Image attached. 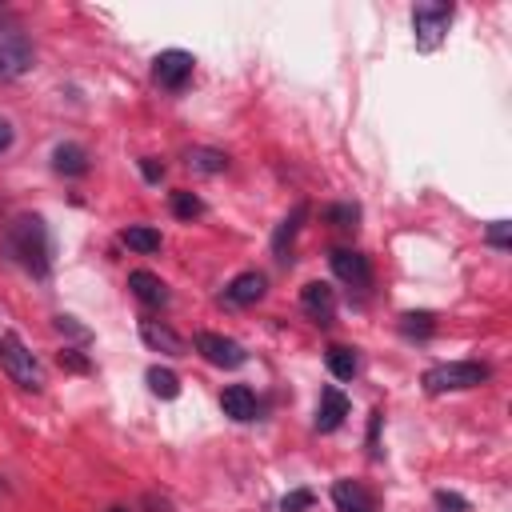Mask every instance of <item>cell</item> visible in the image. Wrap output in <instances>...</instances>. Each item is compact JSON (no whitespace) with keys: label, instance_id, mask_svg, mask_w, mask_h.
Instances as JSON below:
<instances>
[{"label":"cell","instance_id":"obj_1","mask_svg":"<svg viewBox=\"0 0 512 512\" xmlns=\"http://www.w3.org/2000/svg\"><path fill=\"white\" fill-rule=\"evenodd\" d=\"M8 248H12V256L28 272H36V276L48 272V232H44V220L40 216H20L8 228Z\"/></svg>","mask_w":512,"mask_h":512},{"label":"cell","instance_id":"obj_2","mask_svg":"<svg viewBox=\"0 0 512 512\" xmlns=\"http://www.w3.org/2000/svg\"><path fill=\"white\" fill-rule=\"evenodd\" d=\"M484 380H488V364H480V360H448V364H436V368H428L420 376L428 396L468 392V388H480Z\"/></svg>","mask_w":512,"mask_h":512},{"label":"cell","instance_id":"obj_3","mask_svg":"<svg viewBox=\"0 0 512 512\" xmlns=\"http://www.w3.org/2000/svg\"><path fill=\"white\" fill-rule=\"evenodd\" d=\"M0 360H4L8 376H12L20 388H28V392H44V384H48L44 364H40L16 336H0Z\"/></svg>","mask_w":512,"mask_h":512},{"label":"cell","instance_id":"obj_4","mask_svg":"<svg viewBox=\"0 0 512 512\" xmlns=\"http://www.w3.org/2000/svg\"><path fill=\"white\" fill-rule=\"evenodd\" d=\"M452 16H456V8L452 4H420V8H412V28H416V48H424V52H432L440 40H444V32H448V24H452Z\"/></svg>","mask_w":512,"mask_h":512},{"label":"cell","instance_id":"obj_5","mask_svg":"<svg viewBox=\"0 0 512 512\" xmlns=\"http://www.w3.org/2000/svg\"><path fill=\"white\" fill-rule=\"evenodd\" d=\"M32 64H36V52L28 36L16 28H0V80H20L24 72H32Z\"/></svg>","mask_w":512,"mask_h":512},{"label":"cell","instance_id":"obj_6","mask_svg":"<svg viewBox=\"0 0 512 512\" xmlns=\"http://www.w3.org/2000/svg\"><path fill=\"white\" fill-rule=\"evenodd\" d=\"M196 352L216 368H240L248 360V352L232 336H220V332H196Z\"/></svg>","mask_w":512,"mask_h":512},{"label":"cell","instance_id":"obj_7","mask_svg":"<svg viewBox=\"0 0 512 512\" xmlns=\"http://www.w3.org/2000/svg\"><path fill=\"white\" fill-rule=\"evenodd\" d=\"M192 52H184V48H168V52H160L156 60H152V76H156V84H164V88H184L188 84V76H192Z\"/></svg>","mask_w":512,"mask_h":512},{"label":"cell","instance_id":"obj_8","mask_svg":"<svg viewBox=\"0 0 512 512\" xmlns=\"http://www.w3.org/2000/svg\"><path fill=\"white\" fill-rule=\"evenodd\" d=\"M328 264H332V272H336L344 284H352V288H368V284H372L368 256H364V252H356V248H332Z\"/></svg>","mask_w":512,"mask_h":512},{"label":"cell","instance_id":"obj_9","mask_svg":"<svg viewBox=\"0 0 512 512\" xmlns=\"http://www.w3.org/2000/svg\"><path fill=\"white\" fill-rule=\"evenodd\" d=\"M300 308H304L316 324H332V316H336V292H332L324 280H308V284L300 288Z\"/></svg>","mask_w":512,"mask_h":512},{"label":"cell","instance_id":"obj_10","mask_svg":"<svg viewBox=\"0 0 512 512\" xmlns=\"http://www.w3.org/2000/svg\"><path fill=\"white\" fill-rule=\"evenodd\" d=\"M264 292H268V280H264V272H240V276H232L228 280V288H224V300L228 304H240V308H248V304H256V300H264Z\"/></svg>","mask_w":512,"mask_h":512},{"label":"cell","instance_id":"obj_11","mask_svg":"<svg viewBox=\"0 0 512 512\" xmlns=\"http://www.w3.org/2000/svg\"><path fill=\"white\" fill-rule=\"evenodd\" d=\"M220 408H224V416H232L236 424H248V420H256V392H252L248 384H228V388L220 392Z\"/></svg>","mask_w":512,"mask_h":512},{"label":"cell","instance_id":"obj_12","mask_svg":"<svg viewBox=\"0 0 512 512\" xmlns=\"http://www.w3.org/2000/svg\"><path fill=\"white\" fill-rule=\"evenodd\" d=\"M348 416V396L340 388H324L316 404V432H336Z\"/></svg>","mask_w":512,"mask_h":512},{"label":"cell","instance_id":"obj_13","mask_svg":"<svg viewBox=\"0 0 512 512\" xmlns=\"http://www.w3.org/2000/svg\"><path fill=\"white\" fill-rule=\"evenodd\" d=\"M128 288H132L136 300H144V304H152V308H164V304H168L164 280H160L156 272H148V268H132V272H128Z\"/></svg>","mask_w":512,"mask_h":512},{"label":"cell","instance_id":"obj_14","mask_svg":"<svg viewBox=\"0 0 512 512\" xmlns=\"http://www.w3.org/2000/svg\"><path fill=\"white\" fill-rule=\"evenodd\" d=\"M140 340H144L148 348L164 352V356H180V352H184V340H180L168 324H160V320H140Z\"/></svg>","mask_w":512,"mask_h":512},{"label":"cell","instance_id":"obj_15","mask_svg":"<svg viewBox=\"0 0 512 512\" xmlns=\"http://www.w3.org/2000/svg\"><path fill=\"white\" fill-rule=\"evenodd\" d=\"M304 216H308V204H296V208L280 220V228L272 232V252H276V260H280V264L288 260V248H292V240H296V232H300Z\"/></svg>","mask_w":512,"mask_h":512},{"label":"cell","instance_id":"obj_16","mask_svg":"<svg viewBox=\"0 0 512 512\" xmlns=\"http://www.w3.org/2000/svg\"><path fill=\"white\" fill-rule=\"evenodd\" d=\"M52 168H56L60 176H84V172H88V152H84L80 144H56Z\"/></svg>","mask_w":512,"mask_h":512},{"label":"cell","instance_id":"obj_17","mask_svg":"<svg viewBox=\"0 0 512 512\" xmlns=\"http://www.w3.org/2000/svg\"><path fill=\"white\" fill-rule=\"evenodd\" d=\"M332 500H336L340 512H372L368 492H364L360 484H352V480H336V484H332Z\"/></svg>","mask_w":512,"mask_h":512},{"label":"cell","instance_id":"obj_18","mask_svg":"<svg viewBox=\"0 0 512 512\" xmlns=\"http://www.w3.org/2000/svg\"><path fill=\"white\" fill-rule=\"evenodd\" d=\"M324 364H328V372L336 376V380H352L356 376V352L348 348V344H332L328 352H324Z\"/></svg>","mask_w":512,"mask_h":512},{"label":"cell","instance_id":"obj_19","mask_svg":"<svg viewBox=\"0 0 512 512\" xmlns=\"http://www.w3.org/2000/svg\"><path fill=\"white\" fill-rule=\"evenodd\" d=\"M128 248H136V252H160V232L156 228H144V224H132V228H124V236H120Z\"/></svg>","mask_w":512,"mask_h":512},{"label":"cell","instance_id":"obj_20","mask_svg":"<svg viewBox=\"0 0 512 512\" xmlns=\"http://www.w3.org/2000/svg\"><path fill=\"white\" fill-rule=\"evenodd\" d=\"M148 388L160 396V400H172V396H180V376L172 372V368H148Z\"/></svg>","mask_w":512,"mask_h":512},{"label":"cell","instance_id":"obj_21","mask_svg":"<svg viewBox=\"0 0 512 512\" xmlns=\"http://www.w3.org/2000/svg\"><path fill=\"white\" fill-rule=\"evenodd\" d=\"M188 164H192L196 172L216 176V172H224V168H228V156H224V152H216V148H192V152H188Z\"/></svg>","mask_w":512,"mask_h":512},{"label":"cell","instance_id":"obj_22","mask_svg":"<svg viewBox=\"0 0 512 512\" xmlns=\"http://www.w3.org/2000/svg\"><path fill=\"white\" fill-rule=\"evenodd\" d=\"M172 216L176 220H196V216H204V200L188 188H176L172 192Z\"/></svg>","mask_w":512,"mask_h":512},{"label":"cell","instance_id":"obj_23","mask_svg":"<svg viewBox=\"0 0 512 512\" xmlns=\"http://www.w3.org/2000/svg\"><path fill=\"white\" fill-rule=\"evenodd\" d=\"M400 332L404 336H416V340H428L436 332V316L432 312H404L400 316Z\"/></svg>","mask_w":512,"mask_h":512},{"label":"cell","instance_id":"obj_24","mask_svg":"<svg viewBox=\"0 0 512 512\" xmlns=\"http://www.w3.org/2000/svg\"><path fill=\"white\" fill-rule=\"evenodd\" d=\"M356 204H332V208H324V220L332 224V228H352L356 224Z\"/></svg>","mask_w":512,"mask_h":512},{"label":"cell","instance_id":"obj_25","mask_svg":"<svg viewBox=\"0 0 512 512\" xmlns=\"http://www.w3.org/2000/svg\"><path fill=\"white\" fill-rule=\"evenodd\" d=\"M484 240H488L492 248H508V244H512V224H508V220H492V224L484 228Z\"/></svg>","mask_w":512,"mask_h":512},{"label":"cell","instance_id":"obj_26","mask_svg":"<svg viewBox=\"0 0 512 512\" xmlns=\"http://www.w3.org/2000/svg\"><path fill=\"white\" fill-rule=\"evenodd\" d=\"M56 360H60V368H68V372H88V368H92V364H88V356H84L80 348H60V356H56Z\"/></svg>","mask_w":512,"mask_h":512},{"label":"cell","instance_id":"obj_27","mask_svg":"<svg viewBox=\"0 0 512 512\" xmlns=\"http://www.w3.org/2000/svg\"><path fill=\"white\" fill-rule=\"evenodd\" d=\"M308 504H312V492H308V488H296V492H288V496L280 500L284 512H304Z\"/></svg>","mask_w":512,"mask_h":512},{"label":"cell","instance_id":"obj_28","mask_svg":"<svg viewBox=\"0 0 512 512\" xmlns=\"http://www.w3.org/2000/svg\"><path fill=\"white\" fill-rule=\"evenodd\" d=\"M380 420H384V412L376 408V412L368 416V452H372V456H380V448H376V432H380Z\"/></svg>","mask_w":512,"mask_h":512},{"label":"cell","instance_id":"obj_29","mask_svg":"<svg viewBox=\"0 0 512 512\" xmlns=\"http://www.w3.org/2000/svg\"><path fill=\"white\" fill-rule=\"evenodd\" d=\"M436 504H440L444 512H464V508H468V504H464L456 492H436Z\"/></svg>","mask_w":512,"mask_h":512},{"label":"cell","instance_id":"obj_30","mask_svg":"<svg viewBox=\"0 0 512 512\" xmlns=\"http://www.w3.org/2000/svg\"><path fill=\"white\" fill-rule=\"evenodd\" d=\"M140 172H144V180H160V176H164V164H156L152 156H144V160H140Z\"/></svg>","mask_w":512,"mask_h":512},{"label":"cell","instance_id":"obj_31","mask_svg":"<svg viewBox=\"0 0 512 512\" xmlns=\"http://www.w3.org/2000/svg\"><path fill=\"white\" fill-rule=\"evenodd\" d=\"M12 136H16V132H12V120H8V116H0V152H8V148H12Z\"/></svg>","mask_w":512,"mask_h":512},{"label":"cell","instance_id":"obj_32","mask_svg":"<svg viewBox=\"0 0 512 512\" xmlns=\"http://www.w3.org/2000/svg\"><path fill=\"white\" fill-rule=\"evenodd\" d=\"M56 328H60V332H72V336H84V328L72 324V316H56Z\"/></svg>","mask_w":512,"mask_h":512},{"label":"cell","instance_id":"obj_33","mask_svg":"<svg viewBox=\"0 0 512 512\" xmlns=\"http://www.w3.org/2000/svg\"><path fill=\"white\" fill-rule=\"evenodd\" d=\"M108 512H128V508H108Z\"/></svg>","mask_w":512,"mask_h":512}]
</instances>
